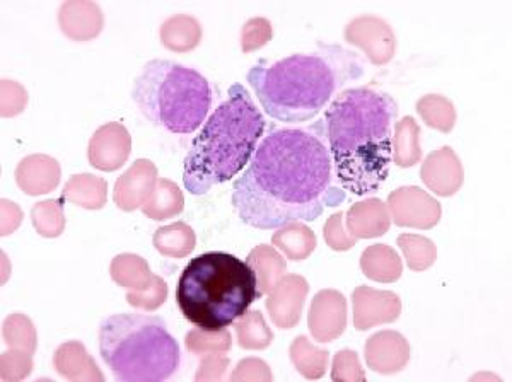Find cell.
Segmentation results:
<instances>
[{"mask_svg":"<svg viewBox=\"0 0 512 382\" xmlns=\"http://www.w3.org/2000/svg\"><path fill=\"white\" fill-rule=\"evenodd\" d=\"M16 180L24 193L43 195L59 185V163L48 156L26 157L16 169Z\"/></svg>","mask_w":512,"mask_h":382,"instance_id":"obj_10","label":"cell"},{"mask_svg":"<svg viewBox=\"0 0 512 382\" xmlns=\"http://www.w3.org/2000/svg\"><path fill=\"white\" fill-rule=\"evenodd\" d=\"M306 292L308 284L301 277L286 278L279 285L275 296L267 302V307L280 328H291L299 321Z\"/></svg>","mask_w":512,"mask_h":382,"instance_id":"obj_12","label":"cell"},{"mask_svg":"<svg viewBox=\"0 0 512 382\" xmlns=\"http://www.w3.org/2000/svg\"><path fill=\"white\" fill-rule=\"evenodd\" d=\"M4 340L9 347L33 354L36 348L35 328L23 314H14L4 323Z\"/></svg>","mask_w":512,"mask_h":382,"instance_id":"obj_19","label":"cell"},{"mask_svg":"<svg viewBox=\"0 0 512 382\" xmlns=\"http://www.w3.org/2000/svg\"><path fill=\"white\" fill-rule=\"evenodd\" d=\"M62 198L67 202L84 207V209L98 210L106 202V183L103 178L93 174H79L72 176L65 186Z\"/></svg>","mask_w":512,"mask_h":382,"instance_id":"obj_14","label":"cell"},{"mask_svg":"<svg viewBox=\"0 0 512 382\" xmlns=\"http://www.w3.org/2000/svg\"><path fill=\"white\" fill-rule=\"evenodd\" d=\"M99 352L117 381L159 382L180 367V345L166 321L149 314H113L99 326Z\"/></svg>","mask_w":512,"mask_h":382,"instance_id":"obj_6","label":"cell"},{"mask_svg":"<svg viewBox=\"0 0 512 382\" xmlns=\"http://www.w3.org/2000/svg\"><path fill=\"white\" fill-rule=\"evenodd\" d=\"M132 98L156 127L187 135L205 123L214 93L197 70L169 60H151L135 79Z\"/></svg>","mask_w":512,"mask_h":382,"instance_id":"obj_7","label":"cell"},{"mask_svg":"<svg viewBox=\"0 0 512 382\" xmlns=\"http://www.w3.org/2000/svg\"><path fill=\"white\" fill-rule=\"evenodd\" d=\"M364 62L340 45H318L313 53H296L268 64L260 60L248 82L270 118L282 123L313 120L347 84L364 76Z\"/></svg>","mask_w":512,"mask_h":382,"instance_id":"obj_3","label":"cell"},{"mask_svg":"<svg viewBox=\"0 0 512 382\" xmlns=\"http://www.w3.org/2000/svg\"><path fill=\"white\" fill-rule=\"evenodd\" d=\"M262 313L253 311V313L246 314L245 318L239 321L236 325L238 331L239 345L243 348H265L268 343H272V331L267 330V326L263 323L258 326L262 321Z\"/></svg>","mask_w":512,"mask_h":382,"instance_id":"obj_20","label":"cell"},{"mask_svg":"<svg viewBox=\"0 0 512 382\" xmlns=\"http://www.w3.org/2000/svg\"><path fill=\"white\" fill-rule=\"evenodd\" d=\"M248 265L255 270L263 294L274 289V280H272L268 272H272V275L277 278L279 272L286 270V263L282 261V258L275 251L268 249L267 246L255 249L251 253L250 258H248Z\"/></svg>","mask_w":512,"mask_h":382,"instance_id":"obj_17","label":"cell"},{"mask_svg":"<svg viewBox=\"0 0 512 382\" xmlns=\"http://www.w3.org/2000/svg\"><path fill=\"white\" fill-rule=\"evenodd\" d=\"M154 176H156V168L152 166L151 161H144V159L137 161L134 168L123 174L115 185V203L118 207L127 210V212L134 210V190L140 188L142 191H147L152 180H154Z\"/></svg>","mask_w":512,"mask_h":382,"instance_id":"obj_15","label":"cell"},{"mask_svg":"<svg viewBox=\"0 0 512 382\" xmlns=\"http://www.w3.org/2000/svg\"><path fill=\"white\" fill-rule=\"evenodd\" d=\"M53 364L60 376L67 377L70 381H103L98 365L94 364L82 343L69 342L62 345L55 352Z\"/></svg>","mask_w":512,"mask_h":382,"instance_id":"obj_13","label":"cell"},{"mask_svg":"<svg viewBox=\"0 0 512 382\" xmlns=\"http://www.w3.org/2000/svg\"><path fill=\"white\" fill-rule=\"evenodd\" d=\"M309 328L320 342H330L342 335L345 328L344 296L333 290L320 292L309 311Z\"/></svg>","mask_w":512,"mask_h":382,"instance_id":"obj_9","label":"cell"},{"mask_svg":"<svg viewBox=\"0 0 512 382\" xmlns=\"http://www.w3.org/2000/svg\"><path fill=\"white\" fill-rule=\"evenodd\" d=\"M267 122L248 89L234 84L227 99L193 139L183 163V183L192 195L233 180L248 166L262 140Z\"/></svg>","mask_w":512,"mask_h":382,"instance_id":"obj_4","label":"cell"},{"mask_svg":"<svg viewBox=\"0 0 512 382\" xmlns=\"http://www.w3.org/2000/svg\"><path fill=\"white\" fill-rule=\"evenodd\" d=\"M130 154V135L118 123L99 128L89 142V163L101 171H115Z\"/></svg>","mask_w":512,"mask_h":382,"instance_id":"obj_8","label":"cell"},{"mask_svg":"<svg viewBox=\"0 0 512 382\" xmlns=\"http://www.w3.org/2000/svg\"><path fill=\"white\" fill-rule=\"evenodd\" d=\"M398 105L373 87L345 89L323 116L333 173L342 190L373 195L390 176Z\"/></svg>","mask_w":512,"mask_h":382,"instance_id":"obj_2","label":"cell"},{"mask_svg":"<svg viewBox=\"0 0 512 382\" xmlns=\"http://www.w3.org/2000/svg\"><path fill=\"white\" fill-rule=\"evenodd\" d=\"M59 23L69 38L86 41L99 35L103 16L99 7L91 2H67L60 7Z\"/></svg>","mask_w":512,"mask_h":382,"instance_id":"obj_11","label":"cell"},{"mask_svg":"<svg viewBox=\"0 0 512 382\" xmlns=\"http://www.w3.org/2000/svg\"><path fill=\"white\" fill-rule=\"evenodd\" d=\"M31 215H33L36 231L45 238H57L64 231L65 219L62 214V205L55 200L38 203Z\"/></svg>","mask_w":512,"mask_h":382,"instance_id":"obj_18","label":"cell"},{"mask_svg":"<svg viewBox=\"0 0 512 382\" xmlns=\"http://www.w3.org/2000/svg\"><path fill=\"white\" fill-rule=\"evenodd\" d=\"M274 243L282 251H286L289 258L301 261L315 249L316 239L315 234L309 231L308 227L291 222L284 226L279 234H275Z\"/></svg>","mask_w":512,"mask_h":382,"instance_id":"obj_16","label":"cell"},{"mask_svg":"<svg viewBox=\"0 0 512 382\" xmlns=\"http://www.w3.org/2000/svg\"><path fill=\"white\" fill-rule=\"evenodd\" d=\"M335 181L323 118L306 127L272 125L234 181L233 207L246 226L263 231L311 222L344 202Z\"/></svg>","mask_w":512,"mask_h":382,"instance_id":"obj_1","label":"cell"},{"mask_svg":"<svg viewBox=\"0 0 512 382\" xmlns=\"http://www.w3.org/2000/svg\"><path fill=\"white\" fill-rule=\"evenodd\" d=\"M30 372L31 355L24 354L23 350L2 355V379L19 381L30 376Z\"/></svg>","mask_w":512,"mask_h":382,"instance_id":"obj_23","label":"cell"},{"mask_svg":"<svg viewBox=\"0 0 512 382\" xmlns=\"http://www.w3.org/2000/svg\"><path fill=\"white\" fill-rule=\"evenodd\" d=\"M178 36H183L187 50L195 47L198 43V38H200V29H198L197 21L192 18H185V16L169 19L168 23L163 26L164 45L173 50L176 41H178Z\"/></svg>","mask_w":512,"mask_h":382,"instance_id":"obj_21","label":"cell"},{"mask_svg":"<svg viewBox=\"0 0 512 382\" xmlns=\"http://www.w3.org/2000/svg\"><path fill=\"white\" fill-rule=\"evenodd\" d=\"M263 296L255 270L238 256L210 251L183 268L176 302L181 314L202 331L226 330Z\"/></svg>","mask_w":512,"mask_h":382,"instance_id":"obj_5","label":"cell"},{"mask_svg":"<svg viewBox=\"0 0 512 382\" xmlns=\"http://www.w3.org/2000/svg\"><path fill=\"white\" fill-rule=\"evenodd\" d=\"M193 243H195V238H193L192 229L185 226V224L163 227V229H159V231L156 232V236H154L156 249L161 251L163 255L168 256H171V253H173V244H180L181 249H183L185 255H187V253L192 251Z\"/></svg>","mask_w":512,"mask_h":382,"instance_id":"obj_22","label":"cell"}]
</instances>
